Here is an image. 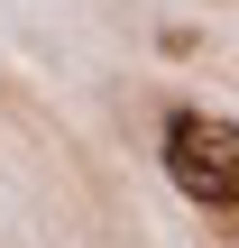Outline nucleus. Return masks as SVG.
Listing matches in <instances>:
<instances>
[{
    "label": "nucleus",
    "mask_w": 239,
    "mask_h": 248,
    "mask_svg": "<svg viewBox=\"0 0 239 248\" xmlns=\"http://www.w3.org/2000/svg\"><path fill=\"white\" fill-rule=\"evenodd\" d=\"M166 175H175L184 202L239 212V120H221V110H175L166 120Z\"/></svg>",
    "instance_id": "f257e3e1"
}]
</instances>
